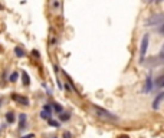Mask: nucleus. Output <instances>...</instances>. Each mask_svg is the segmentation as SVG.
Instances as JSON below:
<instances>
[{
  "label": "nucleus",
  "mask_w": 164,
  "mask_h": 138,
  "mask_svg": "<svg viewBox=\"0 0 164 138\" xmlns=\"http://www.w3.org/2000/svg\"><path fill=\"white\" fill-rule=\"evenodd\" d=\"M148 45H150V33H144V36L141 38V43H140V63L146 61Z\"/></svg>",
  "instance_id": "1"
},
{
  "label": "nucleus",
  "mask_w": 164,
  "mask_h": 138,
  "mask_svg": "<svg viewBox=\"0 0 164 138\" xmlns=\"http://www.w3.org/2000/svg\"><path fill=\"white\" fill-rule=\"evenodd\" d=\"M94 109H95V112H97V115H98L99 118H104V120H109V121H117V120H118V117H117V115L111 114L109 111L104 109V108H101V106L94 105Z\"/></svg>",
  "instance_id": "2"
},
{
  "label": "nucleus",
  "mask_w": 164,
  "mask_h": 138,
  "mask_svg": "<svg viewBox=\"0 0 164 138\" xmlns=\"http://www.w3.org/2000/svg\"><path fill=\"white\" fill-rule=\"evenodd\" d=\"M154 91V76L153 73L148 72L146 76V82H144V86H143V94H150Z\"/></svg>",
  "instance_id": "3"
},
{
  "label": "nucleus",
  "mask_w": 164,
  "mask_h": 138,
  "mask_svg": "<svg viewBox=\"0 0 164 138\" xmlns=\"http://www.w3.org/2000/svg\"><path fill=\"white\" fill-rule=\"evenodd\" d=\"M147 26H161L164 24V16L161 13H158V15H153V16H150V19L147 20Z\"/></svg>",
  "instance_id": "4"
},
{
  "label": "nucleus",
  "mask_w": 164,
  "mask_h": 138,
  "mask_svg": "<svg viewBox=\"0 0 164 138\" xmlns=\"http://www.w3.org/2000/svg\"><path fill=\"white\" fill-rule=\"evenodd\" d=\"M163 99H164V92H163V91H160V92L157 94V97L154 98V101H153V104H151V108H153L154 111H158V109H160V106H161Z\"/></svg>",
  "instance_id": "5"
},
{
  "label": "nucleus",
  "mask_w": 164,
  "mask_h": 138,
  "mask_svg": "<svg viewBox=\"0 0 164 138\" xmlns=\"http://www.w3.org/2000/svg\"><path fill=\"white\" fill-rule=\"evenodd\" d=\"M10 98L13 99V101H16L17 104H20V105H29V99L26 97H22V95H17V94H15V92H12V95H10Z\"/></svg>",
  "instance_id": "6"
},
{
  "label": "nucleus",
  "mask_w": 164,
  "mask_h": 138,
  "mask_svg": "<svg viewBox=\"0 0 164 138\" xmlns=\"http://www.w3.org/2000/svg\"><path fill=\"white\" fill-rule=\"evenodd\" d=\"M26 121H27V115L26 114H19V130H25L26 128Z\"/></svg>",
  "instance_id": "7"
},
{
  "label": "nucleus",
  "mask_w": 164,
  "mask_h": 138,
  "mask_svg": "<svg viewBox=\"0 0 164 138\" xmlns=\"http://www.w3.org/2000/svg\"><path fill=\"white\" fill-rule=\"evenodd\" d=\"M161 88H163V75L157 76L156 79H154V91H161Z\"/></svg>",
  "instance_id": "8"
},
{
  "label": "nucleus",
  "mask_w": 164,
  "mask_h": 138,
  "mask_svg": "<svg viewBox=\"0 0 164 138\" xmlns=\"http://www.w3.org/2000/svg\"><path fill=\"white\" fill-rule=\"evenodd\" d=\"M50 105H52V111H53V112H56V114L64 112V106L61 105V104H58V102H52Z\"/></svg>",
  "instance_id": "9"
},
{
  "label": "nucleus",
  "mask_w": 164,
  "mask_h": 138,
  "mask_svg": "<svg viewBox=\"0 0 164 138\" xmlns=\"http://www.w3.org/2000/svg\"><path fill=\"white\" fill-rule=\"evenodd\" d=\"M15 55H16L17 58H25L26 56V52L20 48V46H15Z\"/></svg>",
  "instance_id": "10"
},
{
  "label": "nucleus",
  "mask_w": 164,
  "mask_h": 138,
  "mask_svg": "<svg viewBox=\"0 0 164 138\" xmlns=\"http://www.w3.org/2000/svg\"><path fill=\"white\" fill-rule=\"evenodd\" d=\"M71 120V114L69 112H61L59 114V121L61 122H66Z\"/></svg>",
  "instance_id": "11"
},
{
  "label": "nucleus",
  "mask_w": 164,
  "mask_h": 138,
  "mask_svg": "<svg viewBox=\"0 0 164 138\" xmlns=\"http://www.w3.org/2000/svg\"><path fill=\"white\" fill-rule=\"evenodd\" d=\"M4 117H6V122H7V124H15V120H16V118H15V114H13L12 111H9Z\"/></svg>",
  "instance_id": "12"
},
{
  "label": "nucleus",
  "mask_w": 164,
  "mask_h": 138,
  "mask_svg": "<svg viewBox=\"0 0 164 138\" xmlns=\"http://www.w3.org/2000/svg\"><path fill=\"white\" fill-rule=\"evenodd\" d=\"M22 81H23V85H25V86H29V85H30V78H29V75H27L25 71L22 72Z\"/></svg>",
  "instance_id": "13"
},
{
  "label": "nucleus",
  "mask_w": 164,
  "mask_h": 138,
  "mask_svg": "<svg viewBox=\"0 0 164 138\" xmlns=\"http://www.w3.org/2000/svg\"><path fill=\"white\" fill-rule=\"evenodd\" d=\"M17 79H19V72L17 71H13L9 75V82H16Z\"/></svg>",
  "instance_id": "14"
},
{
  "label": "nucleus",
  "mask_w": 164,
  "mask_h": 138,
  "mask_svg": "<svg viewBox=\"0 0 164 138\" xmlns=\"http://www.w3.org/2000/svg\"><path fill=\"white\" fill-rule=\"evenodd\" d=\"M48 124H49L50 127H53V128H59V127H61V122L56 121V120H53V118L48 120Z\"/></svg>",
  "instance_id": "15"
},
{
  "label": "nucleus",
  "mask_w": 164,
  "mask_h": 138,
  "mask_svg": "<svg viewBox=\"0 0 164 138\" xmlns=\"http://www.w3.org/2000/svg\"><path fill=\"white\" fill-rule=\"evenodd\" d=\"M52 117H53V114H49V112H46V111H41V118L42 120H46V121H48V120H50Z\"/></svg>",
  "instance_id": "16"
},
{
  "label": "nucleus",
  "mask_w": 164,
  "mask_h": 138,
  "mask_svg": "<svg viewBox=\"0 0 164 138\" xmlns=\"http://www.w3.org/2000/svg\"><path fill=\"white\" fill-rule=\"evenodd\" d=\"M42 111H46V112H49V114H53V111H52V105H50V104H45L43 108H42Z\"/></svg>",
  "instance_id": "17"
},
{
  "label": "nucleus",
  "mask_w": 164,
  "mask_h": 138,
  "mask_svg": "<svg viewBox=\"0 0 164 138\" xmlns=\"http://www.w3.org/2000/svg\"><path fill=\"white\" fill-rule=\"evenodd\" d=\"M62 138H72V134H71L69 131H65L64 135H62Z\"/></svg>",
  "instance_id": "18"
},
{
  "label": "nucleus",
  "mask_w": 164,
  "mask_h": 138,
  "mask_svg": "<svg viewBox=\"0 0 164 138\" xmlns=\"http://www.w3.org/2000/svg\"><path fill=\"white\" fill-rule=\"evenodd\" d=\"M20 138H35V134H26V135H22Z\"/></svg>",
  "instance_id": "19"
},
{
  "label": "nucleus",
  "mask_w": 164,
  "mask_h": 138,
  "mask_svg": "<svg viewBox=\"0 0 164 138\" xmlns=\"http://www.w3.org/2000/svg\"><path fill=\"white\" fill-rule=\"evenodd\" d=\"M32 53L35 55V56H38V58H39V52H38L36 49H33V50H32Z\"/></svg>",
  "instance_id": "20"
},
{
  "label": "nucleus",
  "mask_w": 164,
  "mask_h": 138,
  "mask_svg": "<svg viewBox=\"0 0 164 138\" xmlns=\"http://www.w3.org/2000/svg\"><path fill=\"white\" fill-rule=\"evenodd\" d=\"M65 89H66V91H71L72 88H71V85H65Z\"/></svg>",
  "instance_id": "21"
},
{
  "label": "nucleus",
  "mask_w": 164,
  "mask_h": 138,
  "mask_svg": "<svg viewBox=\"0 0 164 138\" xmlns=\"http://www.w3.org/2000/svg\"><path fill=\"white\" fill-rule=\"evenodd\" d=\"M118 138H130V137H128V135H125V134H123V135H120Z\"/></svg>",
  "instance_id": "22"
},
{
  "label": "nucleus",
  "mask_w": 164,
  "mask_h": 138,
  "mask_svg": "<svg viewBox=\"0 0 164 138\" xmlns=\"http://www.w3.org/2000/svg\"><path fill=\"white\" fill-rule=\"evenodd\" d=\"M0 106H1V98H0Z\"/></svg>",
  "instance_id": "23"
},
{
  "label": "nucleus",
  "mask_w": 164,
  "mask_h": 138,
  "mask_svg": "<svg viewBox=\"0 0 164 138\" xmlns=\"http://www.w3.org/2000/svg\"><path fill=\"white\" fill-rule=\"evenodd\" d=\"M0 9H3V6H1V4H0Z\"/></svg>",
  "instance_id": "24"
},
{
  "label": "nucleus",
  "mask_w": 164,
  "mask_h": 138,
  "mask_svg": "<svg viewBox=\"0 0 164 138\" xmlns=\"http://www.w3.org/2000/svg\"><path fill=\"white\" fill-rule=\"evenodd\" d=\"M52 138H58V137H52Z\"/></svg>",
  "instance_id": "25"
},
{
  "label": "nucleus",
  "mask_w": 164,
  "mask_h": 138,
  "mask_svg": "<svg viewBox=\"0 0 164 138\" xmlns=\"http://www.w3.org/2000/svg\"><path fill=\"white\" fill-rule=\"evenodd\" d=\"M0 131H1V128H0Z\"/></svg>",
  "instance_id": "26"
}]
</instances>
